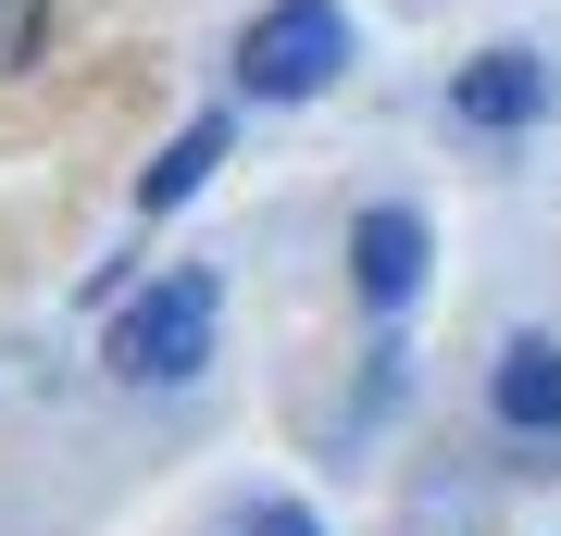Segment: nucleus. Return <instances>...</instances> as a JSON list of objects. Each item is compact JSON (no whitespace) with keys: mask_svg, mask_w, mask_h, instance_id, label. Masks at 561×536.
Listing matches in <instances>:
<instances>
[{"mask_svg":"<svg viewBox=\"0 0 561 536\" xmlns=\"http://www.w3.org/2000/svg\"><path fill=\"white\" fill-rule=\"evenodd\" d=\"M213 362V275H150L138 299L113 312V375H138V387H175V375H201Z\"/></svg>","mask_w":561,"mask_h":536,"instance_id":"obj_1","label":"nucleus"},{"mask_svg":"<svg viewBox=\"0 0 561 536\" xmlns=\"http://www.w3.org/2000/svg\"><path fill=\"white\" fill-rule=\"evenodd\" d=\"M337 62H350L337 0H275V13H250V38H238V88L250 100H312Z\"/></svg>","mask_w":561,"mask_h":536,"instance_id":"obj_2","label":"nucleus"},{"mask_svg":"<svg viewBox=\"0 0 561 536\" xmlns=\"http://www.w3.org/2000/svg\"><path fill=\"white\" fill-rule=\"evenodd\" d=\"M350 287L375 299V312H400V299L424 287V225L412 213H362L350 225Z\"/></svg>","mask_w":561,"mask_h":536,"instance_id":"obj_3","label":"nucleus"},{"mask_svg":"<svg viewBox=\"0 0 561 536\" xmlns=\"http://www.w3.org/2000/svg\"><path fill=\"white\" fill-rule=\"evenodd\" d=\"M500 424H512V437H561V350L549 338H512L500 350Z\"/></svg>","mask_w":561,"mask_h":536,"instance_id":"obj_4","label":"nucleus"},{"mask_svg":"<svg viewBox=\"0 0 561 536\" xmlns=\"http://www.w3.org/2000/svg\"><path fill=\"white\" fill-rule=\"evenodd\" d=\"M449 100H461V125H524V113L549 100V76H537L524 50H486V62H461Z\"/></svg>","mask_w":561,"mask_h":536,"instance_id":"obj_5","label":"nucleus"},{"mask_svg":"<svg viewBox=\"0 0 561 536\" xmlns=\"http://www.w3.org/2000/svg\"><path fill=\"white\" fill-rule=\"evenodd\" d=\"M213 162H225V113H201V125H175V150H162L150 175H138V199H150V213H175V199L201 187Z\"/></svg>","mask_w":561,"mask_h":536,"instance_id":"obj_6","label":"nucleus"},{"mask_svg":"<svg viewBox=\"0 0 561 536\" xmlns=\"http://www.w3.org/2000/svg\"><path fill=\"white\" fill-rule=\"evenodd\" d=\"M38 38H50V0H0V88L38 62Z\"/></svg>","mask_w":561,"mask_h":536,"instance_id":"obj_7","label":"nucleus"},{"mask_svg":"<svg viewBox=\"0 0 561 536\" xmlns=\"http://www.w3.org/2000/svg\"><path fill=\"white\" fill-rule=\"evenodd\" d=\"M238 536H324V524L300 512V499H262V512H238Z\"/></svg>","mask_w":561,"mask_h":536,"instance_id":"obj_8","label":"nucleus"}]
</instances>
